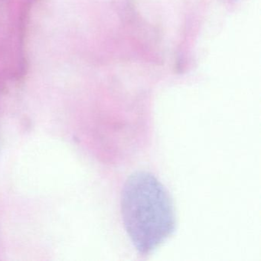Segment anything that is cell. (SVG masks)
<instances>
[{
    "label": "cell",
    "instance_id": "obj_1",
    "mask_svg": "<svg viewBox=\"0 0 261 261\" xmlns=\"http://www.w3.org/2000/svg\"><path fill=\"white\" fill-rule=\"evenodd\" d=\"M121 214L125 230L142 256L153 251L176 228L172 198L150 172H137L126 180L122 190Z\"/></svg>",
    "mask_w": 261,
    "mask_h": 261
}]
</instances>
